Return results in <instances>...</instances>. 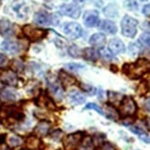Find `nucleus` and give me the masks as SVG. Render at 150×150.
I'll return each instance as SVG.
<instances>
[{
	"label": "nucleus",
	"instance_id": "obj_1",
	"mask_svg": "<svg viewBox=\"0 0 150 150\" xmlns=\"http://www.w3.org/2000/svg\"><path fill=\"white\" fill-rule=\"evenodd\" d=\"M150 71V61L146 58H140L135 63L125 64L122 67V72L131 79H137Z\"/></svg>",
	"mask_w": 150,
	"mask_h": 150
},
{
	"label": "nucleus",
	"instance_id": "obj_2",
	"mask_svg": "<svg viewBox=\"0 0 150 150\" xmlns=\"http://www.w3.org/2000/svg\"><path fill=\"white\" fill-rule=\"evenodd\" d=\"M25 118L24 113L15 105H2L0 107V120L6 122H21Z\"/></svg>",
	"mask_w": 150,
	"mask_h": 150
},
{
	"label": "nucleus",
	"instance_id": "obj_3",
	"mask_svg": "<svg viewBox=\"0 0 150 150\" xmlns=\"http://www.w3.org/2000/svg\"><path fill=\"white\" fill-rule=\"evenodd\" d=\"M85 138V134L83 132H76L68 134L63 139V145L64 150H77L82 144Z\"/></svg>",
	"mask_w": 150,
	"mask_h": 150
},
{
	"label": "nucleus",
	"instance_id": "obj_4",
	"mask_svg": "<svg viewBox=\"0 0 150 150\" xmlns=\"http://www.w3.org/2000/svg\"><path fill=\"white\" fill-rule=\"evenodd\" d=\"M138 21L128 15L125 16L122 21V33L125 37L134 38L137 32Z\"/></svg>",
	"mask_w": 150,
	"mask_h": 150
},
{
	"label": "nucleus",
	"instance_id": "obj_5",
	"mask_svg": "<svg viewBox=\"0 0 150 150\" xmlns=\"http://www.w3.org/2000/svg\"><path fill=\"white\" fill-rule=\"evenodd\" d=\"M23 33L31 42H38L44 39L47 35V30L35 28L31 25H25L22 28Z\"/></svg>",
	"mask_w": 150,
	"mask_h": 150
},
{
	"label": "nucleus",
	"instance_id": "obj_6",
	"mask_svg": "<svg viewBox=\"0 0 150 150\" xmlns=\"http://www.w3.org/2000/svg\"><path fill=\"white\" fill-rule=\"evenodd\" d=\"M137 106H136L135 101L130 97H125L122 101L121 102V106L119 109V114L125 118L133 116L135 114Z\"/></svg>",
	"mask_w": 150,
	"mask_h": 150
},
{
	"label": "nucleus",
	"instance_id": "obj_7",
	"mask_svg": "<svg viewBox=\"0 0 150 150\" xmlns=\"http://www.w3.org/2000/svg\"><path fill=\"white\" fill-rule=\"evenodd\" d=\"M63 30L69 38L77 39L81 36L82 28L81 26L76 22H67L64 25Z\"/></svg>",
	"mask_w": 150,
	"mask_h": 150
},
{
	"label": "nucleus",
	"instance_id": "obj_8",
	"mask_svg": "<svg viewBox=\"0 0 150 150\" xmlns=\"http://www.w3.org/2000/svg\"><path fill=\"white\" fill-rule=\"evenodd\" d=\"M48 90L52 96H54V99L57 100H61L64 97V89L61 85L58 83L55 79H49L48 80Z\"/></svg>",
	"mask_w": 150,
	"mask_h": 150
},
{
	"label": "nucleus",
	"instance_id": "obj_9",
	"mask_svg": "<svg viewBox=\"0 0 150 150\" xmlns=\"http://www.w3.org/2000/svg\"><path fill=\"white\" fill-rule=\"evenodd\" d=\"M61 14L68 16L73 18H77L80 16V8L77 6L73 4H64L62 5L59 8Z\"/></svg>",
	"mask_w": 150,
	"mask_h": 150
},
{
	"label": "nucleus",
	"instance_id": "obj_10",
	"mask_svg": "<svg viewBox=\"0 0 150 150\" xmlns=\"http://www.w3.org/2000/svg\"><path fill=\"white\" fill-rule=\"evenodd\" d=\"M0 80L8 86L16 87L18 85V76L12 70H6L0 73Z\"/></svg>",
	"mask_w": 150,
	"mask_h": 150
},
{
	"label": "nucleus",
	"instance_id": "obj_11",
	"mask_svg": "<svg viewBox=\"0 0 150 150\" xmlns=\"http://www.w3.org/2000/svg\"><path fill=\"white\" fill-rule=\"evenodd\" d=\"M58 78L61 82V85L66 88L71 86H74L75 84H76V79L70 74L64 70H60L59 73H58Z\"/></svg>",
	"mask_w": 150,
	"mask_h": 150
},
{
	"label": "nucleus",
	"instance_id": "obj_12",
	"mask_svg": "<svg viewBox=\"0 0 150 150\" xmlns=\"http://www.w3.org/2000/svg\"><path fill=\"white\" fill-rule=\"evenodd\" d=\"M84 23L87 27L92 28L99 23V14L95 10H88L84 15Z\"/></svg>",
	"mask_w": 150,
	"mask_h": 150
},
{
	"label": "nucleus",
	"instance_id": "obj_13",
	"mask_svg": "<svg viewBox=\"0 0 150 150\" xmlns=\"http://www.w3.org/2000/svg\"><path fill=\"white\" fill-rule=\"evenodd\" d=\"M34 22L38 25L47 26L53 22V18L44 11H39L34 14Z\"/></svg>",
	"mask_w": 150,
	"mask_h": 150
},
{
	"label": "nucleus",
	"instance_id": "obj_14",
	"mask_svg": "<svg viewBox=\"0 0 150 150\" xmlns=\"http://www.w3.org/2000/svg\"><path fill=\"white\" fill-rule=\"evenodd\" d=\"M109 49L112 54H122L125 53V46L123 42L120 40V39H112L109 42Z\"/></svg>",
	"mask_w": 150,
	"mask_h": 150
},
{
	"label": "nucleus",
	"instance_id": "obj_15",
	"mask_svg": "<svg viewBox=\"0 0 150 150\" xmlns=\"http://www.w3.org/2000/svg\"><path fill=\"white\" fill-rule=\"evenodd\" d=\"M50 122L47 121H41L34 128V134L38 137H43V136L47 135L50 130Z\"/></svg>",
	"mask_w": 150,
	"mask_h": 150
},
{
	"label": "nucleus",
	"instance_id": "obj_16",
	"mask_svg": "<svg viewBox=\"0 0 150 150\" xmlns=\"http://www.w3.org/2000/svg\"><path fill=\"white\" fill-rule=\"evenodd\" d=\"M89 43L94 47L102 48L106 43V37L102 33L93 34L89 39Z\"/></svg>",
	"mask_w": 150,
	"mask_h": 150
},
{
	"label": "nucleus",
	"instance_id": "obj_17",
	"mask_svg": "<svg viewBox=\"0 0 150 150\" xmlns=\"http://www.w3.org/2000/svg\"><path fill=\"white\" fill-rule=\"evenodd\" d=\"M1 49L6 53H9V54H16L19 51V46L18 44L16 42H13V41H4L1 43Z\"/></svg>",
	"mask_w": 150,
	"mask_h": 150
},
{
	"label": "nucleus",
	"instance_id": "obj_18",
	"mask_svg": "<svg viewBox=\"0 0 150 150\" xmlns=\"http://www.w3.org/2000/svg\"><path fill=\"white\" fill-rule=\"evenodd\" d=\"M68 99L71 102L75 103V104H82L86 101V98L76 90L71 91V92L68 94Z\"/></svg>",
	"mask_w": 150,
	"mask_h": 150
},
{
	"label": "nucleus",
	"instance_id": "obj_19",
	"mask_svg": "<svg viewBox=\"0 0 150 150\" xmlns=\"http://www.w3.org/2000/svg\"><path fill=\"white\" fill-rule=\"evenodd\" d=\"M41 143H42L41 140L39 139V137L36 135L29 136L27 140H26V145H27V147L30 150H34L37 148H40Z\"/></svg>",
	"mask_w": 150,
	"mask_h": 150
},
{
	"label": "nucleus",
	"instance_id": "obj_20",
	"mask_svg": "<svg viewBox=\"0 0 150 150\" xmlns=\"http://www.w3.org/2000/svg\"><path fill=\"white\" fill-rule=\"evenodd\" d=\"M100 29L110 34H115L117 32L116 25L110 21H104L100 25Z\"/></svg>",
	"mask_w": 150,
	"mask_h": 150
},
{
	"label": "nucleus",
	"instance_id": "obj_21",
	"mask_svg": "<svg viewBox=\"0 0 150 150\" xmlns=\"http://www.w3.org/2000/svg\"><path fill=\"white\" fill-rule=\"evenodd\" d=\"M12 25L11 23L8 21V19H2L0 21V32L2 33V35H10L12 34Z\"/></svg>",
	"mask_w": 150,
	"mask_h": 150
},
{
	"label": "nucleus",
	"instance_id": "obj_22",
	"mask_svg": "<svg viewBox=\"0 0 150 150\" xmlns=\"http://www.w3.org/2000/svg\"><path fill=\"white\" fill-rule=\"evenodd\" d=\"M83 55L85 59L89 61H96L100 56V54L93 48H86L83 51Z\"/></svg>",
	"mask_w": 150,
	"mask_h": 150
},
{
	"label": "nucleus",
	"instance_id": "obj_23",
	"mask_svg": "<svg viewBox=\"0 0 150 150\" xmlns=\"http://www.w3.org/2000/svg\"><path fill=\"white\" fill-rule=\"evenodd\" d=\"M108 97H109L110 102L112 104H117V103L122 102L123 98H125L122 94L117 93V92H112V91L108 92Z\"/></svg>",
	"mask_w": 150,
	"mask_h": 150
},
{
	"label": "nucleus",
	"instance_id": "obj_24",
	"mask_svg": "<svg viewBox=\"0 0 150 150\" xmlns=\"http://www.w3.org/2000/svg\"><path fill=\"white\" fill-rule=\"evenodd\" d=\"M1 100L4 101H13L16 100V94L12 90H4L1 93Z\"/></svg>",
	"mask_w": 150,
	"mask_h": 150
},
{
	"label": "nucleus",
	"instance_id": "obj_25",
	"mask_svg": "<svg viewBox=\"0 0 150 150\" xmlns=\"http://www.w3.org/2000/svg\"><path fill=\"white\" fill-rule=\"evenodd\" d=\"M104 14L108 17H117L118 16V8L114 5H110L104 8Z\"/></svg>",
	"mask_w": 150,
	"mask_h": 150
},
{
	"label": "nucleus",
	"instance_id": "obj_26",
	"mask_svg": "<svg viewBox=\"0 0 150 150\" xmlns=\"http://www.w3.org/2000/svg\"><path fill=\"white\" fill-rule=\"evenodd\" d=\"M22 144V139L17 135H12L8 138V145L12 147H15L18 146H21Z\"/></svg>",
	"mask_w": 150,
	"mask_h": 150
},
{
	"label": "nucleus",
	"instance_id": "obj_27",
	"mask_svg": "<svg viewBox=\"0 0 150 150\" xmlns=\"http://www.w3.org/2000/svg\"><path fill=\"white\" fill-rule=\"evenodd\" d=\"M107 117L110 119H112V120H117L119 117V113L116 112V110L112 107H107Z\"/></svg>",
	"mask_w": 150,
	"mask_h": 150
},
{
	"label": "nucleus",
	"instance_id": "obj_28",
	"mask_svg": "<svg viewBox=\"0 0 150 150\" xmlns=\"http://www.w3.org/2000/svg\"><path fill=\"white\" fill-rule=\"evenodd\" d=\"M23 64L18 60H14L11 64V69L13 72H21L23 69Z\"/></svg>",
	"mask_w": 150,
	"mask_h": 150
},
{
	"label": "nucleus",
	"instance_id": "obj_29",
	"mask_svg": "<svg viewBox=\"0 0 150 150\" xmlns=\"http://www.w3.org/2000/svg\"><path fill=\"white\" fill-rule=\"evenodd\" d=\"M139 42L144 44L145 46L150 48V34L149 33H145V34H142L139 38Z\"/></svg>",
	"mask_w": 150,
	"mask_h": 150
},
{
	"label": "nucleus",
	"instance_id": "obj_30",
	"mask_svg": "<svg viewBox=\"0 0 150 150\" xmlns=\"http://www.w3.org/2000/svg\"><path fill=\"white\" fill-rule=\"evenodd\" d=\"M85 109H87V110H96L98 113H100L101 115H104L103 110L99 106H98L97 104H95V103H88V104H87L86 108H85Z\"/></svg>",
	"mask_w": 150,
	"mask_h": 150
},
{
	"label": "nucleus",
	"instance_id": "obj_31",
	"mask_svg": "<svg viewBox=\"0 0 150 150\" xmlns=\"http://www.w3.org/2000/svg\"><path fill=\"white\" fill-rule=\"evenodd\" d=\"M50 136H51L52 139H54L55 141H59L63 137V132L61 131V130H56V131H54V133H52L50 134Z\"/></svg>",
	"mask_w": 150,
	"mask_h": 150
},
{
	"label": "nucleus",
	"instance_id": "obj_32",
	"mask_svg": "<svg viewBox=\"0 0 150 150\" xmlns=\"http://www.w3.org/2000/svg\"><path fill=\"white\" fill-rule=\"evenodd\" d=\"M148 85L146 82H142L140 85H139V87H138V92L139 94H146L147 91H148Z\"/></svg>",
	"mask_w": 150,
	"mask_h": 150
},
{
	"label": "nucleus",
	"instance_id": "obj_33",
	"mask_svg": "<svg viewBox=\"0 0 150 150\" xmlns=\"http://www.w3.org/2000/svg\"><path fill=\"white\" fill-rule=\"evenodd\" d=\"M66 68H67L68 70H71V71H76L81 68H84V67L81 66V64H67L66 66Z\"/></svg>",
	"mask_w": 150,
	"mask_h": 150
},
{
	"label": "nucleus",
	"instance_id": "obj_34",
	"mask_svg": "<svg viewBox=\"0 0 150 150\" xmlns=\"http://www.w3.org/2000/svg\"><path fill=\"white\" fill-rule=\"evenodd\" d=\"M125 6L130 9H136L137 8V4H136L133 0H127L125 2Z\"/></svg>",
	"mask_w": 150,
	"mask_h": 150
},
{
	"label": "nucleus",
	"instance_id": "obj_35",
	"mask_svg": "<svg viewBox=\"0 0 150 150\" xmlns=\"http://www.w3.org/2000/svg\"><path fill=\"white\" fill-rule=\"evenodd\" d=\"M69 54H70V55H72L73 57H77V55H78V50H77L76 46H75V45L71 46L69 48Z\"/></svg>",
	"mask_w": 150,
	"mask_h": 150
},
{
	"label": "nucleus",
	"instance_id": "obj_36",
	"mask_svg": "<svg viewBox=\"0 0 150 150\" xmlns=\"http://www.w3.org/2000/svg\"><path fill=\"white\" fill-rule=\"evenodd\" d=\"M6 64H8V57L2 54H0V67H5Z\"/></svg>",
	"mask_w": 150,
	"mask_h": 150
},
{
	"label": "nucleus",
	"instance_id": "obj_37",
	"mask_svg": "<svg viewBox=\"0 0 150 150\" xmlns=\"http://www.w3.org/2000/svg\"><path fill=\"white\" fill-rule=\"evenodd\" d=\"M100 148V150H115V148L110 144H109V143H104Z\"/></svg>",
	"mask_w": 150,
	"mask_h": 150
},
{
	"label": "nucleus",
	"instance_id": "obj_38",
	"mask_svg": "<svg viewBox=\"0 0 150 150\" xmlns=\"http://www.w3.org/2000/svg\"><path fill=\"white\" fill-rule=\"evenodd\" d=\"M139 138H140L143 142L147 143V144H150V136L147 135L146 133H145V134H141V135H139Z\"/></svg>",
	"mask_w": 150,
	"mask_h": 150
},
{
	"label": "nucleus",
	"instance_id": "obj_39",
	"mask_svg": "<svg viewBox=\"0 0 150 150\" xmlns=\"http://www.w3.org/2000/svg\"><path fill=\"white\" fill-rule=\"evenodd\" d=\"M142 30H144L146 32H150V22H144L142 25Z\"/></svg>",
	"mask_w": 150,
	"mask_h": 150
},
{
	"label": "nucleus",
	"instance_id": "obj_40",
	"mask_svg": "<svg viewBox=\"0 0 150 150\" xmlns=\"http://www.w3.org/2000/svg\"><path fill=\"white\" fill-rule=\"evenodd\" d=\"M101 54L105 57V58H107V59H112V55L110 54V52H107V51H105V50H103L102 52H101Z\"/></svg>",
	"mask_w": 150,
	"mask_h": 150
},
{
	"label": "nucleus",
	"instance_id": "obj_41",
	"mask_svg": "<svg viewBox=\"0 0 150 150\" xmlns=\"http://www.w3.org/2000/svg\"><path fill=\"white\" fill-rule=\"evenodd\" d=\"M143 12H144L145 15H147V16L150 15V4L145 6L144 9H143Z\"/></svg>",
	"mask_w": 150,
	"mask_h": 150
},
{
	"label": "nucleus",
	"instance_id": "obj_42",
	"mask_svg": "<svg viewBox=\"0 0 150 150\" xmlns=\"http://www.w3.org/2000/svg\"><path fill=\"white\" fill-rule=\"evenodd\" d=\"M145 108L147 112H150V100H147L146 102H145Z\"/></svg>",
	"mask_w": 150,
	"mask_h": 150
},
{
	"label": "nucleus",
	"instance_id": "obj_43",
	"mask_svg": "<svg viewBox=\"0 0 150 150\" xmlns=\"http://www.w3.org/2000/svg\"><path fill=\"white\" fill-rule=\"evenodd\" d=\"M0 150H10V149L8 146L5 145L3 143V144H0Z\"/></svg>",
	"mask_w": 150,
	"mask_h": 150
},
{
	"label": "nucleus",
	"instance_id": "obj_44",
	"mask_svg": "<svg viewBox=\"0 0 150 150\" xmlns=\"http://www.w3.org/2000/svg\"><path fill=\"white\" fill-rule=\"evenodd\" d=\"M146 127H147V129L150 131V118H148L146 120Z\"/></svg>",
	"mask_w": 150,
	"mask_h": 150
},
{
	"label": "nucleus",
	"instance_id": "obj_45",
	"mask_svg": "<svg viewBox=\"0 0 150 150\" xmlns=\"http://www.w3.org/2000/svg\"><path fill=\"white\" fill-rule=\"evenodd\" d=\"M76 1H79V2H82V1H83V0H76Z\"/></svg>",
	"mask_w": 150,
	"mask_h": 150
},
{
	"label": "nucleus",
	"instance_id": "obj_46",
	"mask_svg": "<svg viewBox=\"0 0 150 150\" xmlns=\"http://www.w3.org/2000/svg\"><path fill=\"white\" fill-rule=\"evenodd\" d=\"M22 150H30V149H22Z\"/></svg>",
	"mask_w": 150,
	"mask_h": 150
},
{
	"label": "nucleus",
	"instance_id": "obj_47",
	"mask_svg": "<svg viewBox=\"0 0 150 150\" xmlns=\"http://www.w3.org/2000/svg\"><path fill=\"white\" fill-rule=\"evenodd\" d=\"M142 1H146V0H142Z\"/></svg>",
	"mask_w": 150,
	"mask_h": 150
},
{
	"label": "nucleus",
	"instance_id": "obj_48",
	"mask_svg": "<svg viewBox=\"0 0 150 150\" xmlns=\"http://www.w3.org/2000/svg\"><path fill=\"white\" fill-rule=\"evenodd\" d=\"M149 81H150V79H149Z\"/></svg>",
	"mask_w": 150,
	"mask_h": 150
}]
</instances>
